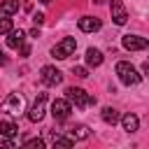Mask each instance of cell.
Listing matches in <instances>:
<instances>
[{
    "mask_svg": "<svg viewBox=\"0 0 149 149\" xmlns=\"http://www.w3.org/2000/svg\"><path fill=\"white\" fill-rule=\"evenodd\" d=\"M116 74H119V79H121L126 86H137L140 79H142V74H137V70H135L130 63H126V61H119V63H116Z\"/></svg>",
    "mask_w": 149,
    "mask_h": 149,
    "instance_id": "cell-1",
    "label": "cell"
},
{
    "mask_svg": "<svg viewBox=\"0 0 149 149\" xmlns=\"http://www.w3.org/2000/svg\"><path fill=\"white\" fill-rule=\"evenodd\" d=\"M65 100L68 102H74L77 107H88L91 102H95V98H91L84 88H77V86H70V88H65Z\"/></svg>",
    "mask_w": 149,
    "mask_h": 149,
    "instance_id": "cell-2",
    "label": "cell"
},
{
    "mask_svg": "<svg viewBox=\"0 0 149 149\" xmlns=\"http://www.w3.org/2000/svg\"><path fill=\"white\" fill-rule=\"evenodd\" d=\"M74 49H77V40H74V37H63V40L51 49V56L58 58V61H65V58H70V56L74 54Z\"/></svg>",
    "mask_w": 149,
    "mask_h": 149,
    "instance_id": "cell-3",
    "label": "cell"
},
{
    "mask_svg": "<svg viewBox=\"0 0 149 149\" xmlns=\"http://www.w3.org/2000/svg\"><path fill=\"white\" fill-rule=\"evenodd\" d=\"M0 112H5V114H9V116H19V114L23 112V98H21L19 93H9V95L2 100Z\"/></svg>",
    "mask_w": 149,
    "mask_h": 149,
    "instance_id": "cell-4",
    "label": "cell"
},
{
    "mask_svg": "<svg viewBox=\"0 0 149 149\" xmlns=\"http://www.w3.org/2000/svg\"><path fill=\"white\" fill-rule=\"evenodd\" d=\"M123 47L128 51H144L149 47V40L147 37H140V35H123Z\"/></svg>",
    "mask_w": 149,
    "mask_h": 149,
    "instance_id": "cell-5",
    "label": "cell"
},
{
    "mask_svg": "<svg viewBox=\"0 0 149 149\" xmlns=\"http://www.w3.org/2000/svg\"><path fill=\"white\" fill-rule=\"evenodd\" d=\"M70 112H72V107H70V102H68L65 98L54 100V105H51V114H54L56 121H65V119L70 116Z\"/></svg>",
    "mask_w": 149,
    "mask_h": 149,
    "instance_id": "cell-6",
    "label": "cell"
},
{
    "mask_svg": "<svg viewBox=\"0 0 149 149\" xmlns=\"http://www.w3.org/2000/svg\"><path fill=\"white\" fill-rule=\"evenodd\" d=\"M40 77H42V81H44L47 86H56V84H61V81H63V72H61V70H56L54 65H44Z\"/></svg>",
    "mask_w": 149,
    "mask_h": 149,
    "instance_id": "cell-7",
    "label": "cell"
},
{
    "mask_svg": "<svg viewBox=\"0 0 149 149\" xmlns=\"http://www.w3.org/2000/svg\"><path fill=\"white\" fill-rule=\"evenodd\" d=\"M109 9H112V19H114L116 26H123L128 21V12H126V7H123L121 0H112L109 2Z\"/></svg>",
    "mask_w": 149,
    "mask_h": 149,
    "instance_id": "cell-8",
    "label": "cell"
},
{
    "mask_svg": "<svg viewBox=\"0 0 149 149\" xmlns=\"http://www.w3.org/2000/svg\"><path fill=\"white\" fill-rule=\"evenodd\" d=\"M44 102H47V93H40L37 100L33 102L30 112H28V119L30 121H42V116H44Z\"/></svg>",
    "mask_w": 149,
    "mask_h": 149,
    "instance_id": "cell-9",
    "label": "cell"
},
{
    "mask_svg": "<svg viewBox=\"0 0 149 149\" xmlns=\"http://www.w3.org/2000/svg\"><path fill=\"white\" fill-rule=\"evenodd\" d=\"M79 30H84V33L100 30V19H95V16H81L79 19Z\"/></svg>",
    "mask_w": 149,
    "mask_h": 149,
    "instance_id": "cell-10",
    "label": "cell"
},
{
    "mask_svg": "<svg viewBox=\"0 0 149 149\" xmlns=\"http://www.w3.org/2000/svg\"><path fill=\"white\" fill-rule=\"evenodd\" d=\"M9 37H7V47H12V49H19L23 42H26V33L19 28V30H9L7 33Z\"/></svg>",
    "mask_w": 149,
    "mask_h": 149,
    "instance_id": "cell-11",
    "label": "cell"
},
{
    "mask_svg": "<svg viewBox=\"0 0 149 149\" xmlns=\"http://www.w3.org/2000/svg\"><path fill=\"white\" fill-rule=\"evenodd\" d=\"M0 135L7 137V140H12V137L19 135V126L14 121H0Z\"/></svg>",
    "mask_w": 149,
    "mask_h": 149,
    "instance_id": "cell-12",
    "label": "cell"
},
{
    "mask_svg": "<svg viewBox=\"0 0 149 149\" xmlns=\"http://www.w3.org/2000/svg\"><path fill=\"white\" fill-rule=\"evenodd\" d=\"M86 63L91 65V68H98L100 63H102V51L100 49H86Z\"/></svg>",
    "mask_w": 149,
    "mask_h": 149,
    "instance_id": "cell-13",
    "label": "cell"
},
{
    "mask_svg": "<svg viewBox=\"0 0 149 149\" xmlns=\"http://www.w3.org/2000/svg\"><path fill=\"white\" fill-rule=\"evenodd\" d=\"M121 123H123V130H128V133H135V130L140 128V119H137L135 114H126V116L121 119Z\"/></svg>",
    "mask_w": 149,
    "mask_h": 149,
    "instance_id": "cell-14",
    "label": "cell"
},
{
    "mask_svg": "<svg viewBox=\"0 0 149 149\" xmlns=\"http://www.w3.org/2000/svg\"><path fill=\"white\" fill-rule=\"evenodd\" d=\"M88 135H91V128L84 126V123H79V126H74V128L70 130V137H72V140H86Z\"/></svg>",
    "mask_w": 149,
    "mask_h": 149,
    "instance_id": "cell-15",
    "label": "cell"
},
{
    "mask_svg": "<svg viewBox=\"0 0 149 149\" xmlns=\"http://www.w3.org/2000/svg\"><path fill=\"white\" fill-rule=\"evenodd\" d=\"M102 121L109 123V126H114V123L119 121V112H116L114 107H102Z\"/></svg>",
    "mask_w": 149,
    "mask_h": 149,
    "instance_id": "cell-16",
    "label": "cell"
},
{
    "mask_svg": "<svg viewBox=\"0 0 149 149\" xmlns=\"http://www.w3.org/2000/svg\"><path fill=\"white\" fill-rule=\"evenodd\" d=\"M16 9H19V0H5V2H0V14L2 16H9Z\"/></svg>",
    "mask_w": 149,
    "mask_h": 149,
    "instance_id": "cell-17",
    "label": "cell"
},
{
    "mask_svg": "<svg viewBox=\"0 0 149 149\" xmlns=\"http://www.w3.org/2000/svg\"><path fill=\"white\" fill-rule=\"evenodd\" d=\"M54 149H72V137H54Z\"/></svg>",
    "mask_w": 149,
    "mask_h": 149,
    "instance_id": "cell-18",
    "label": "cell"
},
{
    "mask_svg": "<svg viewBox=\"0 0 149 149\" xmlns=\"http://www.w3.org/2000/svg\"><path fill=\"white\" fill-rule=\"evenodd\" d=\"M21 149H44V140L42 137H35V140H28Z\"/></svg>",
    "mask_w": 149,
    "mask_h": 149,
    "instance_id": "cell-19",
    "label": "cell"
},
{
    "mask_svg": "<svg viewBox=\"0 0 149 149\" xmlns=\"http://www.w3.org/2000/svg\"><path fill=\"white\" fill-rule=\"evenodd\" d=\"M9 30H12V19L2 16V19H0V35H5V33H9Z\"/></svg>",
    "mask_w": 149,
    "mask_h": 149,
    "instance_id": "cell-20",
    "label": "cell"
},
{
    "mask_svg": "<svg viewBox=\"0 0 149 149\" xmlns=\"http://www.w3.org/2000/svg\"><path fill=\"white\" fill-rule=\"evenodd\" d=\"M72 74H77V77H88V72H86V68H81V65H77V68H72Z\"/></svg>",
    "mask_w": 149,
    "mask_h": 149,
    "instance_id": "cell-21",
    "label": "cell"
},
{
    "mask_svg": "<svg viewBox=\"0 0 149 149\" xmlns=\"http://www.w3.org/2000/svg\"><path fill=\"white\" fill-rule=\"evenodd\" d=\"M0 149H16V147H14V142H12V140L2 137V140H0Z\"/></svg>",
    "mask_w": 149,
    "mask_h": 149,
    "instance_id": "cell-22",
    "label": "cell"
},
{
    "mask_svg": "<svg viewBox=\"0 0 149 149\" xmlns=\"http://www.w3.org/2000/svg\"><path fill=\"white\" fill-rule=\"evenodd\" d=\"M19 54H21V56H28V54H30V47H28V44L23 42V44L19 47Z\"/></svg>",
    "mask_w": 149,
    "mask_h": 149,
    "instance_id": "cell-23",
    "label": "cell"
},
{
    "mask_svg": "<svg viewBox=\"0 0 149 149\" xmlns=\"http://www.w3.org/2000/svg\"><path fill=\"white\" fill-rule=\"evenodd\" d=\"M33 21H35V26H42V23H44V14H35Z\"/></svg>",
    "mask_w": 149,
    "mask_h": 149,
    "instance_id": "cell-24",
    "label": "cell"
},
{
    "mask_svg": "<svg viewBox=\"0 0 149 149\" xmlns=\"http://www.w3.org/2000/svg\"><path fill=\"white\" fill-rule=\"evenodd\" d=\"M5 63H7V56H5L2 51H0V65H5Z\"/></svg>",
    "mask_w": 149,
    "mask_h": 149,
    "instance_id": "cell-25",
    "label": "cell"
},
{
    "mask_svg": "<svg viewBox=\"0 0 149 149\" xmlns=\"http://www.w3.org/2000/svg\"><path fill=\"white\" fill-rule=\"evenodd\" d=\"M40 2H44V5H49V2H51V0H40Z\"/></svg>",
    "mask_w": 149,
    "mask_h": 149,
    "instance_id": "cell-26",
    "label": "cell"
}]
</instances>
